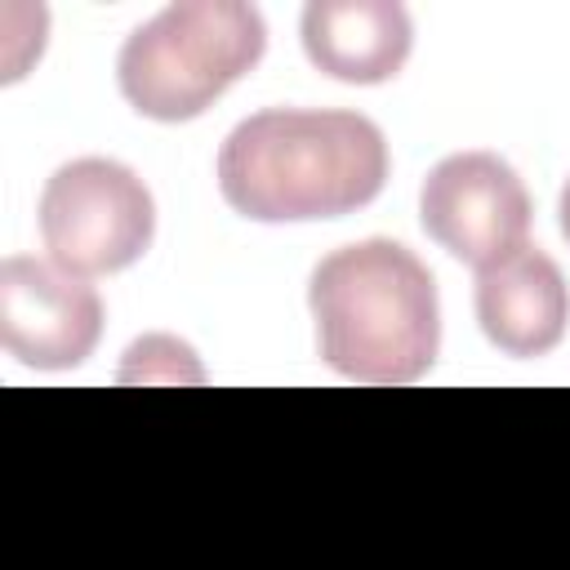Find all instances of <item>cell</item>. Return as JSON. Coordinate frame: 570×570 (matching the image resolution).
<instances>
[{
  "label": "cell",
  "mask_w": 570,
  "mask_h": 570,
  "mask_svg": "<svg viewBox=\"0 0 570 570\" xmlns=\"http://www.w3.org/2000/svg\"><path fill=\"white\" fill-rule=\"evenodd\" d=\"M214 178L249 223L343 218L383 191L387 138L361 111L267 107L223 138Z\"/></svg>",
  "instance_id": "obj_1"
},
{
  "label": "cell",
  "mask_w": 570,
  "mask_h": 570,
  "mask_svg": "<svg viewBox=\"0 0 570 570\" xmlns=\"http://www.w3.org/2000/svg\"><path fill=\"white\" fill-rule=\"evenodd\" d=\"M321 361L352 383H414L441 347V298L428 263L387 236L325 254L307 281Z\"/></svg>",
  "instance_id": "obj_2"
},
{
  "label": "cell",
  "mask_w": 570,
  "mask_h": 570,
  "mask_svg": "<svg viewBox=\"0 0 570 570\" xmlns=\"http://www.w3.org/2000/svg\"><path fill=\"white\" fill-rule=\"evenodd\" d=\"M263 49L267 22L254 4L178 0L129 31L116 58V85L138 116L183 125L249 76Z\"/></svg>",
  "instance_id": "obj_3"
},
{
  "label": "cell",
  "mask_w": 570,
  "mask_h": 570,
  "mask_svg": "<svg viewBox=\"0 0 570 570\" xmlns=\"http://www.w3.org/2000/svg\"><path fill=\"white\" fill-rule=\"evenodd\" d=\"M36 218L49 258L85 281L134 267L156 236V200L147 183L111 156L58 165L45 178Z\"/></svg>",
  "instance_id": "obj_4"
},
{
  "label": "cell",
  "mask_w": 570,
  "mask_h": 570,
  "mask_svg": "<svg viewBox=\"0 0 570 570\" xmlns=\"http://www.w3.org/2000/svg\"><path fill=\"white\" fill-rule=\"evenodd\" d=\"M419 223L450 258L481 272L525 245L530 191L499 151H454L423 178Z\"/></svg>",
  "instance_id": "obj_5"
},
{
  "label": "cell",
  "mask_w": 570,
  "mask_h": 570,
  "mask_svg": "<svg viewBox=\"0 0 570 570\" xmlns=\"http://www.w3.org/2000/svg\"><path fill=\"white\" fill-rule=\"evenodd\" d=\"M102 338V298L53 258L0 263V343L27 370H76Z\"/></svg>",
  "instance_id": "obj_6"
},
{
  "label": "cell",
  "mask_w": 570,
  "mask_h": 570,
  "mask_svg": "<svg viewBox=\"0 0 570 570\" xmlns=\"http://www.w3.org/2000/svg\"><path fill=\"white\" fill-rule=\"evenodd\" d=\"M476 321L503 356H548L570 325V285L539 245H521L476 272Z\"/></svg>",
  "instance_id": "obj_7"
},
{
  "label": "cell",
  "mask_w": 570,
  "mask_h": 570,
  "mask_svg": "<svg viewBox=\"0 0 570 570\" xmlns=\"http://www.w3.org/2000/svg\"><path fill=\"white\" fill-rule=\"evenodd\" d=\"M298 36L307 62L343 85H387L414 49L410 9L396 0H312Z\"/></svg>",
  "instance_id": "obj_8"
},
{
  "label": "cell",
  "mask_w": 570,
  "mask_h": 570,
  "mask_svg": "<svg viewBox=\"0 0 570 570\" xmlns=\"http://www.w3.org/2000/svg\"><path fill=\"white\" fill-rule=\"evenodd\" d=\"M557 223H561V236L570 240V178L561 187V200H557Z\"/></svg>",
  "instance_id": "obj_9"
}]
</instances>
